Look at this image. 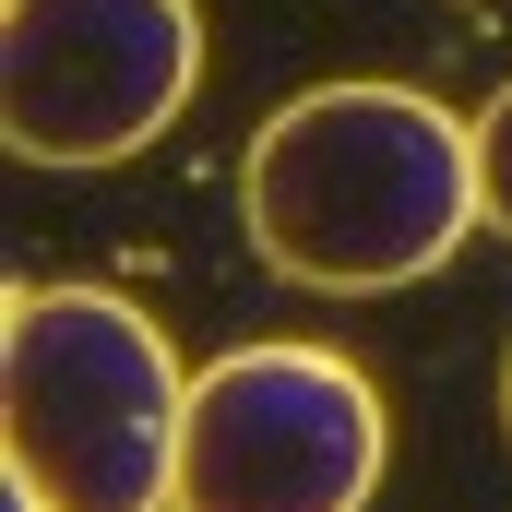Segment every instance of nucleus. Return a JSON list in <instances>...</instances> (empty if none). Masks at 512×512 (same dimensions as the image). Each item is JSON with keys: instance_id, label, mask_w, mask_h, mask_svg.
I'll return each mask as SVG.
<instances>
[{"instance_id": "39448f33", "label": "nucleus", "mask_w": 512, "mask_h": 512, "mask_svg": "<svg viewBox=\"0 0 512 512\" xmlns=\"http://www.w3.org/2000/svg\"><path fill=\"white\" fill-rule=\"evenodd\" d=\"M477 203H489V227L512 239V84L477 108Z\"/></svg>"}, {"instance_id": "f03ea898", "label": "nucleus", "mask_w": 512, "mask_h": 512, "mask_svg": "<svg viewBox=\"0 0 512 512\" xmlns=\"http://www.w3.org/2000/svg\"><path fill=\"white\" fill-rule=\"evenodd\" d=\"M191 370L120 286H12L0 310V465L60 512H179Z\"/></svg>"}, {"instance_id": "0eeeda50", "label": "nucleus", "mask_w": 512, "mask_h": 512, "mask_svg": "<svg viewBox=\"0 0 512 512\" xmlns=\"http://www.w3.org/2000/svg\"><path fill=\"white\" fill-rule=\"evenodd\" d=\"M501 429H512V358H501Z\"/></svg>"}, {"instance_id": "7ed1b4c3", "label": "nucleus", "mask_w": 512, "mask_h": 512, "mask_svg": "<svg viewBox=\"0 0 512 512\" xmlns=\"http://www.w3.org/2000/svg\"><path fill=\"white\" fill-rule=\"evenodd\" d=\"M393 417L334 346H227L191 370L179 512H370Z\"/></svg>"}, {"instance_id": "20e7f679", "label": "nucleus", "mask_w": 512, "mask_h": 512, "mask_svg": "<svg viewBox=\"0 0 512 512\" xmlns=\"http://www.w3.org/2000/svg\"><path fill=\"white\" fill-rule=\"evenodd\" d=\"M191 0H0V131L24 167H120L191 108Z\"/></svg>"}, {"instance_id": "f257e3e1", "label": "nucleus", "mask_w": 512, "mask_h": 512, "mask_svg": "<svg viewBox=\"0 0 512 512\" xmlns=\"http://www.w3.org/2000/svg\"><path fill=\"white\" fill-rule=\"evenodd\" d=\"M251 251L310 298H393L489 227L477 203V120L417 84H310L251 131L239 167Z\"/></svg>"}, {"instance_id": "423d86ee", "label": "nucleus", "mask_w": 512, "mask_h": 512, "mask_svg": "<svg viewBox=\"0 0 512 512\" xmlns=\"http://www.w3.org/2000/svg\"><path fill=\"white\" fill-rule=\"evenodd\" d=\"M0 512H60V501H48L36 477H12V465H0Z\"/></svg>"}]
</instances>
